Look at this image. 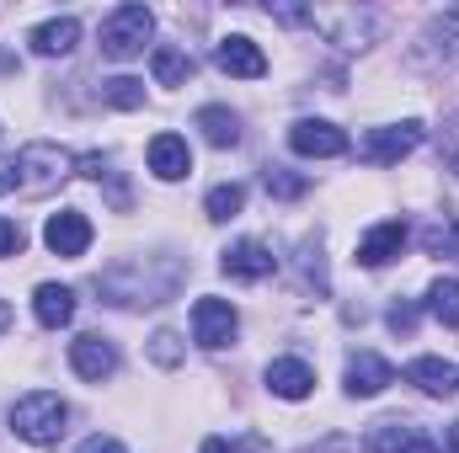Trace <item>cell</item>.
<instances>
[{
    "label": "cell",
    "mask_w": 459,
    "mask_h": 453,
    "mask_svg": "<svg viewBox=\"0 0 459 453\" xmlns=\"http://www.w3.org/2000/svg\"><path fill=\"white\" fill-rule=\"evenodd\" d=\"M160 256H123L117 267H108L102 278H97V294L117 304V310H128V304H166L177 288H182V278H187V267H177V272H150Z\"/></svg>",
    "instance_id": "6da1fadb"
},
{
    "label": "cell",
    "mask_w": 459,
    "mask_h": 453,
    "mask_svg": "<svg viewBox=\"0 0 459 453\" xmlns=\"http://www.w3.org/2000/svg\"><path fill=\"white\" fill-rule=\"evenodd\" d=\"M75 155L59 144H22L5 166H0V192H22V198H48L70 182Z\"/></svg>",
    "instance_id": "7a4b0ae2"
},
{
    "label": "cell",
    "mask_w": 459,
    "mask_h": 453,
    "mask_svg": "<svg viewBox=\"0 0 459 453\" xmlns=\"http://www.w3.org/2000/svg\"><path fill=\"white\" fill-rule=\"evenodd\" d=\"M70 422V406L54 395V389H32L11 406V432L27 438V443H54Z\"/></svg>",
    "instance_id": "3957f363"
},
{
    "label": "cell",
    "mask_w": 459,
    "mask_h": 453,
    "mask_svg": "<svg viewBox=\"0 0 459 453\" xmlns=\"http://www.w3.org/2000/svg\"><path fill=\"white\" fill-rule=\"evenodd\" d=\"M150 32H155V16L128 0V5L108 11V21H102V54L108 59H134V54H144Z\"/></svg>",
    "instance_id": "277c9868"
},
{
    "label": "cell",
    "mask_w": 459,
    "mask_h": 453,
    "mask_svg": "<svg viewBox=\"0 0 459 453\" xmlns=\"http://www.w3.org/2000/svg\"><path fill=\"white\" fill-rule=\"evenodd\" d=\"M417 144H422V123H395V128H368L363 144H358V155H363L368 166H395V160L411 155Z\"/></svg>",
    "instance_id": "5b68a950"
},
{
    "label": "cell",
    "mask_w": 459,
    "mask_h": 453,
    "mask_svg": "<svg viewBox=\"0 0 459 453\" xmlns=\"http://www.w3.org/2000/svg\"><path fill=\"white\" fill-rule=\"evenodd\" d=\"M235 326H240V315H235L230 299H198V304H193V341H198V346H209V352L230 346Z\"/></svg>",
    "instance_id": "8992f818"
},
{
    "label": "cell",
    "mask_w": 459,
    "mask_h": 453,
    "mask_svg": "<svg viewBox=\"0 0 459 453\" xmlns=\"http://www.w3.org/2000/svg\"><path fill=\"white\" fill-rule=\"evenodd\" d=\"M289 144H294V155H310V160L347 155V133L337 123H321V117H299V123L289 128Z\"/></svg>",
    "instance_id": "52a82bcc"
},
{
    "label": "cell",
    "mask_w": 459,
    "mask_h": 453,
    "mask_svg": "<svg viewBox=\"0 0 459 453\" xmlns=\"http://www.w3.org/2000/svg\"><path fill=\"white\" fill-rule=\"evenodd\" d=\"M70 368H75L81 379L102 384V379H113L117 373V346L108 337H97V331H86V337L70 341Z\"/></svg>",
    "instance_id": "ba28073f"
},
{
    "label": "cell",
    "mask_w": 459,
    "mask_h": 453,
    "mask_svg": "<svg viewBox=\"0 0 459 453\" xmlns=\"http://www.w3.org/2000/svg\"><path fill=\"white\" fill-rule=\"evenodd\" d=\"M368 453H438V443H433L417 422L390 416V422H379V427L368 432Z\"/></svg>",
    "instance_id": "9c48e42d"
},
{
    "label": "cell",
    "mask_w": 459,
    "mask_h": 453,
    "mask_svg": "<svg viewBox=\"0 0 459 453\" xmlns=\"http://www.w3.org/2000/svg\"><path fill=\"white\" fill-rule=\"evenodd\" d=\"M43 240H48V251L54 256H86L91 251V219L81 214V209H65V214H54L48 229H43Z\"/></svg>",
    "instance_id": "30bf717a"
},
{
    "label": "cell",
    "mask_w": 459,
    "mask_h": 453,
    "mask_svg": "<svg viewBox=\"0 0 459 453\" xmlns=\"http://www.w3.org/2000/svg\"><path fill=\"white\" fill-rule=\"evenodd\" d=\"M385 384H395V368H390L379 352H352V357H347V395H352V400H368V395H379Z\"/></svg>",
    "instance_id": "8fae6325"
},
{
    "label": "cell",
    "mask_w": 459,
    "mask_h": 453,
    "mask_svg": "<svg viewBox=\"0 0 459 453\" xmlns=\"http://www.w3.org/2000/svg\"><path fill=\"white\" fill-rule=\"evenodd\" d=\"M422 59H433V64H459V5L449 11H438L433 21H428V32H422Z\"/></svg>",
    "instance_id": "7c38bea8"
},
{
    "label": "cell",
    "mask_w": 459,
    "mask_h": 453,
    "mask_svg": "<svg viewBox=\"0 0 459 453\" xmlns=\"http://www.w3.org/2000/svg\"><path fill=\"white\" fill-rule=\"evenodd\" d=\"M214 64H220L225 75H240V81H262V75H267V54H262L251 38H220Z\"/></svg>",
    "instance_id": "4fadbf2b"
},
{
    "label": "cell",
    "mask_w": 459,
    "mask_h": 453,
    "mask_svg": "<svg viewBox=\"0 0 459 453\" xmlns=\"http://www.w3.org/2000/svg\"><path fill=\"white\" fill-rule=\"evenodd\" d=\"M225 267L230 278H240V283H256V278H273V267H278V256L262 245V240H235L225 251Z\"/></svg>",
    "instance_id": "5bb4252c"
},
{
    "label": "cell",
    "mask_w": 459,
    "mask_h": 453,
    "mask_svg": "<svg viewBox=\"0 0 459 453\" xmlns=\"http://www.w3.org/2000/svg\"><path fill=\"white\" fill-rule=\"evenodd\" d=\"M150 171H155L160 182H182V176L193 171L187 139H182V133H155V139H150Z\"/></svg>",
    "instance_id": "9a60e30c"
},
{
    "label": "cell",
    "mask_w": 459,
    "mask_h": 453,
    "mask_svg": "<svg viewBox=\"0 0 459 453\" xmlns=\"http://www.w3.org/2000/svg\"><path fill=\"white\" fill-rule=\"evenodd\" d=\"M267 389L283 395V400H305L316 389V373H310L305 357H273L267 363Z\"/></svg>",
    "instance_id": "2e32d148"
},
{
    "label": "cell",
    "mask_w": 459,
    "mask_h": 453,
    "mask_svg": "<svg viewBox=\"0 0 459 453\" xmlns=\"http://www.w3.org/2000/svg\"><path fill=\"white\" fill-rule=\"evenodd\" d=\"M406 379H411L422 395H433V400L459 395V368H455V363H444V357H417V363L406 368Z\"/></svg>",
    "instance_id": "e0dca14e"
},
{
    "label": "cell",
    "mask_w": 459,
    "mask_h": 453,
    "mask_svg": "<svg viewBox=\"0 0 459 453\" xmlns=\"http://www.w3.org/2000/svg\"><path fill=\"white\" fill-rule=\"evenodd\" d=\"M401 245H406V225H401V219H385L379 229H368V235L358 240V261H363V267H385V261L401 256Z\"/></svg>",
    "instance_id": "ac0fdd59"
},
{
    "label": "cell",
    "mask_w": 459,
    "mask_h": 453,
    "mask_svg": "<svg viewBox=\"0 0 459 453\" xmlns=\"http://www.w3.org/2000/svg\"><path fill=\"white\" fill-rule=\"evenodd\" d=\"M32 54H43V59H59V54H70L75 43H81V21L75 16H54V21H43V27H32Z\"/></svg>",
    "instance_id": "d6986e66"
},
{
    "label": "cell",
    "mask_w": 459,
    "mask_h": 453,
    "mask_svg": "<svg viewBox=\"0 0 459 453\" xmlns=\"http://www.w3.org/2000/svg\"><path fill=\"white\" fill-rule=\"evenodd\" d=\"M32 310H38V326L59 331V326H70V321H75V294H70V288H59V283H43V288L32 294Z\"/></svg>",
    "instance_id": "ffe728a7"
},
{
    "label": "cell",
    "mask_w": 459,
    "mask_h": 453,
    "mask_svg": "<svg viewBox=\"0 0 459 453\" xmlns=\"http://www.w3.org/2000/svg\"><path fill=\"white\" fill-rule=\"evenodd\" d=\"M193 128H198L214 150H235V144H240V117L230 113V107H198Z\"/></svg>",
    "instance_id": "44dd1931"
},
{
    "label": "cell",
    "mask_w": 459,
    "mask_h": 453,
    "mask_svg": "<svg viewBox=\"0 0 459 453\" xmlns=\"http://www.w3.org/2000/svg\"><path fill=\"white\" fill-rule=\"evenodd\" d=\"M316 21H326L332 43H342V48H363V32H374V11H337V16H316Z\"/></svg>",
    "instance_id": "7402d4cb"
},
{
    "label": "cell",
    "mask_w": 459,
    "mask_h": 453,
    "mask_svg": "<svg viewBox=\"0 0 459 453\" xmlns=\"http://www.w3.org/2000/svg\"><path fill=\"white\" fill-rule=\"evenodd\" d=\"M150 70H155V81H160V86H187L193 59H187L182 48H155V54H150Z\"/></svg>",
    "instance_id": "603a6c76"
},
{
    "label": "cell",
    "mask_w": 459,
    "mask_h": 453,
    "mask_svg": "<svg viewBox=\"0 0 459 453\" xmlns=\"http://www.w3.org/2000/svg\"><path fill=\"white\" fill-rule=\"evenodd\" d=\"M428 310H433V321L459 326V278H438V283L428 288Z\"/></svg>",
    "instance_id": "cb8c5ba5"
},
{
    "label": "cell",
    "mask_w": 459,
    "mask_h": 453,
    "mask_svg": "<svg viewBox=\"0 0 459 453\" xmlns=\"http://www.w3.org/2000/svg\"><path fill=\"white\" fill-rule=\"evenodd\" d=\"M262 187H267L273 198L294 203V198H305V192H310V176H299V171H283V166H267V171H262Z\"/></svg>",
    "instance_id": "d4e9b609"
},
{
    "label": "cell",
    "mask_w": 459,
    "mask_h": 453,
    "mask_svg": "<svg viewBox=\"0 0 459 453\" xmlns=\"http://www.w3.org/2000/svg\"><path fill=\"white\" fill-rule=\"evenodd\" d=\"M204 209H209V219H214V225H225V219H235V214L246 209V187H240V182H220V187L209 192V203H204Z\"/></svg>",
    "instance_id": "484cf974"
},
{
    "label": "cell",
    "mask_w": 459,
    "mask_h": 453,
    "mask_svg": "<svg viewBox=\"0 0 459 453\" xmlns=\"http://www.w3.org/2000/svg\"><path fill=\"white\" fill-rule=\"evenodd\" d=\"M102 102H113V107H123V113L144 107V81H134V75H113V81H102Z\"/></svg>",
    "instance_id": "4316f807"
},
{
    "label": "cell",
    "mask_w": 459,
    "mask_h": 453,
    "mask_svg": "<svg viewBox=\"0 0 459 453\" xmlns=\"http://www.w3.org/2000/svg\"><path fill=\"white\" fill-rule=\"evenodd\" d=\"M299 278H305V288H321L326 294V261H321V245L316 240L299 245Z\"/></svg>",
    "instance_id": "83f0119b"
},
{
    "label": "cell",
    "mask_w": 459,
    "mask_h": 453,
    "mask_svg": "<svg viewBox=\"0 0 459 453\" xmlns=\"http://www.w3.org/2000/svg\"><path fill=\"white\" fill-rule=\"evenodd\" d=\"M150 357H155L160 368H177V363H182V341H177V331H155V337H150Z\"/></svg>",
    "instance_id": "f1b7e54d"
},
{
    "label": "cell",
    "mask_w": 459,
    "mask_h": 453,
    "mask_svg": "<svg viewBox=\"0 0 459 453\" xmlns=\"http://www.w3.org/2000/svg\"><path fill=\"white\" fill-rule=\"evenodd\" d=\"M385 326H390L395 337H411V331H417V304H406V299H401V304H390Z\"/></svg>",
    "instance_id": "f546056e"
},
{
    "label": "cell",
    "mask_w": 459,
    "mask_h": 453,
    "mask_svg": "<svg viewBox=\"0 0 459 453\" xmlns=\"http://www.w3.org/2000/svg\"><path fill=\"white\" fill-rule=\"evenodd\" d=\"M22 245H27V229L16 219H0V256H22Z\"/></svg>",
    "instance_id": "4dcf8cb0"
},
{
    "label": "cell",
    "mask_w": 459,
    "mask_h": 453,
    "mask_svg": "<svg viewBox=\"0 0 459 453\" xmlns=\"http://www.w3.org/2000/svg\"><path fill=\"white\" fill-rule=\"evenodd\" d=\"M75 171H81V176H91V182L113 176V171H108V155H81V160H75Z\"/></svg>",
    "instance_id": "1f68e13d"
},
{
    "label": "cell",
    "mask_w": 459,
    "mask_h": 453,
    "mask_svg": "<svg viewBox=\"0 0 459 453\" xmlns=\"http://www.w3.org/2000/svg\"><path fill=\"white\" fill-rule=\"evenodd\" d=\"M81 453H128V449H123L117 438H102V432H97V438H86V443H81Z\"/></svg>",
    "instance_id": "d6a6232c"
},
{
    "label": "cell",
    "mask_w": 459,
    "mask_h": 453,
    "mask_svg": "<svg viewBox=\"0 0 459 453\" xmlns=\"http://www.w3.org/2000/svg\"><path fill=\"white\" fill-rule=\"evenodd\" d=\"M198 453H230V443H225V438H209V443H204Z\"/></svg>",
    "instance_id": "836d02e7"
},
{
    "label": "cell",
    "mask_w": 459,
    "mask_h": 453,
    "mask_svg": "<svg viewBox=\"0 0 459 453\" xmlns=\"http://www.w3.org/2000/svg\"><path fill=\"white\" fill-rule=\"evenodd\" d=\"M449 166L459 171V139H449Z\"/></svg>",
    "instance_id": "e575fe53"
},
{
    "label": "cell",
    "mask_w": 459,
    "mask_h": 453,
    "mask_svg": "<svg viewBox=\"0 0 459 453\" xmlns=\"http://www.w3.org/2000/svg\"><path fill=\"white\" fill-rule=\"evenodd\" d=\"M5 326H11V304L0 299V331H5Z\"/></svg>",
    "instance_id": "d590c367"
},
{
    "label": "cell",
    "mask_w": 459,
    "mask_h": 453,
    "mask_svg": "<svg viewBox=\"0 0 459 453\" xmlns=\"http://www.w3.org/2000/svg\"><path fill=\"white\" fill-rule=\"evenodd\" d=\"M449 449H455V453H459V427H455V432H449Z\"/></svg>",
    "instance_id": "8d00e7d4"
},
{
    "label": "cell",
    "mask_w": 459,
    "mask_h": 453,
    "mask_svg": "<svg viewBox=\"0 0 459 453\" xmlns=\"http://www.w3.org/2000/svg\"><path fill=\"white\" fill-rule=\"evenodd\" d=\"M455 245H459V225H455Z\"/></svg>",
    "instance_id": "74e56055"
}]
</instances>
